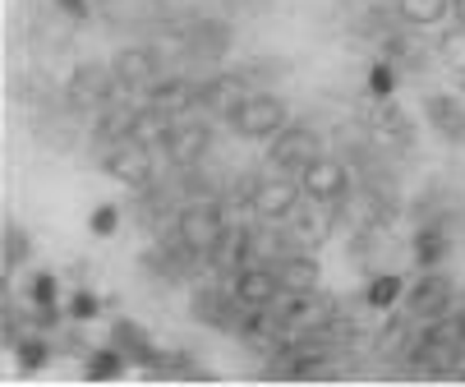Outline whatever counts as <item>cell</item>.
Instances as JSON below:
<instances>
[{"instance_id": "cell-28", "label": "cell", "mask_w": 465, "mask_h": 387, "mask_svg": "<svg viewBox=\"0 0 465 387\" xmlns=\"http://www.w3.org/2000/svg\"><path fill=\"white\" fill-rule=\"evenodd\" d=\"M88 231H93L97 240H111V235L120 231V208H115V203H102V208H93V217H88Z\"/></svg>"}, {"instance_id": "cell-27", "label": "cell", "mask_w": 465, "mask_h": 387, "mask_svg": "<svg viewBox=\"0 0 465 387\" xmlns=\"http://www.w3.org/2000/svg\"><path fill=\"white\" fill-rule=\"evenodd\" d=\"M391 93H396V64L382 55V60L369 64V97H373V102H387Z\"/></svg>"}, {"instance_id": "cell-20", "label": "cell", "mask_w": 465, "mask_h": 387, "mask_svg": "<svg viewBox=\"0 0 465 387\" xmlns=\"http://www.w3.org/2000/svg\"><path fill=\"white\" fill-rule=\"evenodd\" d=\"M411 253H415V263H420V268H438L442 258L451 253V244H447V231H442V222H420V231H415V244H411Z\"/></svg>"}, {"instance_id": "cell-8", "label": "cell", "mask_w": 465, "mask_h": 387, "mask_svg": "<svg viewBox=\"0 0 465 387\" xmlns=\"http://www.w3.org/2000/svg\"><path fill=\"white\" fill-rule=\"evenodd\" d=\"M111 74L120 79V88L129 93V88H153L157 79H162V55L153 51V46H120L115 55H111Z\"/></svg>"}, {"instance_id": "cell-1", "label": "cell", "mask_w": 465, "mask_h": 387, "mask_svg": "<svg viewBox=\"0 0 465 387\" xmlns=\"http://www.w3.org/2000/svg\"><path fill=\"white\" fill-rule=\"evenodd\" d=\"M231 124H235L240 139H268V144H272L282 129L291 124V111H286V102L272 97V93H249L244 106L231 115Z\"/></svg>"}, {"instance_id": "cell-11", "label": "cell", "mask_w": 465, "mask_h": 387, "mask_svg": "<svg viewBox=\"0 0 465 387\" xmlns=\"http://www.w3.org/2000/svg\"><path fill=\"white\" fill-rule=\"evenodd\" d=\"M231 291L249 304V309H268L277 295H282V277L272 263H244L235 277H231Z\"/></svg>"}, {"instance_id": "cell-12", "label": "cell", "mask_w": 465, "mask_h": 387, "mask_svg": "<svg viewBox=\"0 0 465 387\" xmlns=\"http://www.w3.org/2000/svg\"><path fill=\"white\" fill-rule=\"evenodd\" d=\"M244 97H249V84L240 74H213V79L198 84V106L213 111V115H226V120L244 106Z\"/></svg>"}, {"instance_id": "cell-9", "label": "cell", "mask_w": 465, "mask_h": 387, "mask_svg": "<svg viewBox=\"0 0 465 387\" xmlns=\"http://www.w3.org/2000/svg\"><path fill=\"white\" fill-rule=\"evenodd\" d=\"M208 148H213V129H208V120H175L171 139H166V157H171L180 171L203 166Z\"/></svg>"}, {"instance_id": "cell-19", "label": "cell", "mask_w": 465, "mask_h": 387, "mask_svg": "<svg viewBox=\"0 0 465 387\" xmlns=\"http://www.w3.org/2000/svg\"><path fill=\"white\" fill-rule=\"evenodd\" d=\"M277 277H282V291H318V263L309 253H300V249H291L282 263H277Z\"/></svg>"}, {"instance_id": "cell-26", "label": "cell", "mask_w": 465, "mask_h": 387, "mask_svg": "<svg viewBox=\"0 0 465 387\" xmlns=\"http://www.w3.org/2000/svg\"><path fill=\"white\" fill-rule=\"evenodd\" d=\"M28 253H33V240L24 226H5V235H0V258H5V268H24L28 263Z\"/></svg>"}, {"instance_id": "cell-10", "label": "cell", "mask_w": 465, "mask_h": 387, "mask_svg": "<svg viewBox=\"0 0 465 387\" xmlns=\"http://www.w3.org/2000/svg\"><path fill=\"white\" fill-rule=\"evenodd\" d=\"M244 263H253V231L240 226V222H231V226L222 231V240L208 249V268H213L217 277H235Z\"/></svg>"}, {"instance_id": "cell-2", "label": "cell", "mask_w": 465, "mask_h": 387, "mask_svg": "<svg viewBox=\"0 0 465 387\" xmlns=\"http://www.w3.org/2000/svg\"><path fill=\"white\" fill-rule=\"evenodd\" d=\"M124 88L111 74V64H79L64 84V106L70 111H102L106 102H115Z\"/></svg>"}, {"instance_id": "cell-13", "label": "cell", "mask_w": 465, "mask_h": 387, "mask_svg": "<svg viewBox=\"0 0 465 387\" xmlns=\"http://www.w3.org/2000/svg\"><path fill=\"white\" fill-rule=\"evenodd\" d=\"M111 346H120V351H124L129 360H139V364H143V369H148L153 378H157V373H166V364L157 360V346H153V337H148V332L139 328V322H129V318H115V322H111Z\"/></svg>"}, {"instance_id": "cell-33", "label": "cell", "mask_w": 465, "mask_h": 387, "mask_svg": "<svg viewBox=\"0 0 465 387\" xmlns=\"http://www.w3.org/2000/svg\"><path fill=\"white\" fill-rule=\"evenodd\" d=\"M456 378H465V369H460V373H456Z\"/></svg>"}, {"instance_id": "cell-4", "label": "cell", "mask_w": 465, "mask_h": 387, "mask_svg": "<svg viewBox=\"0 0 465 387\" xmlns=\"http://www.w3.org/2000/svg\"><path fill=\"white\" fill-rule=\"evenodd\" d=\"M313 157H322V139H318V129H309V124H286L282 134L268 144V166L282 171V175H300Z\"/></svg>"}, {"instance_id": "cell-6", "label": "cell", "mask_w": 465, "mask_h": 387, "mask_svg": "<svg viewBox=\"0 0 465 387\" xmlns=\"http://www.w3.org/2000/svg\"><path fill=\"white\" fill-rule=\"evenodd\" d=\"M102 171L129 189H148L153 184V148L134 144V139H124L115 144L111 153H102Z\"/></svg>"}, {"instance_id": "cell-29", "label": "cell", "mask_w": 465, "mask_h": 387, "mask_svg": "<svg viewBox=\"0 0 465 387\" xmlns=\"http://www.w3.org/2000/svg\"><path fill=\"white\" fill-rule=\"evenodd\" d=\"M64 313H70L74 322H93V318L102 313V300H97L93 291H74V295H70V309H64Z\"/></svg>"}, {"instance_id": "cell-21", "label": "cell", "mask_w": 465, "mask_h": 387, "mask_svg": "<svg viewBox=\"0 0 465 387\" xmlns=\"http://www.w3.org/2000/svg\"><path fill=\"white\" fill-rule=\"evenodd\" d=\"M184 46H189V60H222L226 55V28L222 24H198L184 33Z\"/></svg>"}, {"instance_id": "cell-31", "label": "cell", "mask_w": 465, "mask_h": 387, "mask_svg": "<svg viewBox=\"0 0 465 387\" xmlns=\"http://www.w3.org/2000/svg\"><path fill=\"white\" fill-rule=\"evenodd\" d=\"M51 5L70 19V24H88L93 19V10H88V0H51Z\"/></svg>"}, {"instance_id": "cell-30", "label": "cell", "mask_w": 465, "mask_h": 387, "mask_svg": "<svg viewBox=\"0 0 465 387\" xmlns=\"http://www.w3.org/2000/svg\"><path fill=\"white\" fill-rule=\"evenodd\" d=\"M28 295H33V304H55V295H60V277L37 273V277H33V286H28Z\"/></svg>"}, {"instance_id": "cell-16", "label": "cell", "mask_w": 465, "mask_h": 387, "mask_svg": "<svg viewBox=\"0 0 465 387\" xmlns=\"http://www.w3.org/2000/svg\"><path fill=\"white\" fill-rule=\"evenodd\" d=\"M424 115H429V124L438 129L442 139L465 144V106H460L451 93H429V97H424Z\"/></svg>"}, {"instance_id": "cell-7", "label": "cell", "mask_w": 465, "mask_h": 387, "mask_svg": "<svg viewBox=\"0 0 465 387\" xmlns=\"http://www.w3.org/2000/svg\"><path fill=\"white\" fill-rule=\"evenodd\" d=\"M300 184H304L309 199H318V203H341L346 194H351V171L337 157H313L300 171Z\"/></svg>"}, {"instance_id": "cell-22", "label": "cell", "mask_w": 465, "mask_h": 387, "mask_svg": "<svg viewBox=\"0 0 465 387\" xmlns=\"http://www.w3.org/2000/svg\"><path fill=\"white\" fill-rule=\"evenodd\" d=\"M401 295H406V282L396 277V273H373L369 286H364V304L373 313H387L391 304H401Z\"/></svg>"}, {"instance_id": "cell-3", "label": "cell", "mask_w": 465, "mask_h": 387, "mask_svg": "<svg viewBox=\"0 0 465 387\" xmlns=\"http://www.w3.org/2000/svg\"><path fill=\"white\" fill-rule=\"evenodd\" d=\"M401 304H406V313L420 318V322L442 318V313H451V304H456V282H451L447 273H438V268H424V273L406 286Z\"/></svg>"}, {"instance_id": "cell-14", "label": "cell", "mask_w": 465, "mask_h": 387, "mask_svg": "<svg viewBox=\"0 0 465 387\" xmlns=\"http://www.w3.org/2000/svg\"><path fill=\"white\" fill-rule=\"evenodd\" d=\"M148 102L162 106L166 115L184 120V115L198 106V84H189V79H180V74H162V79L148 88Z\"/></svg>"}, {"instance_id": "cell-5", "label": "cell", "mask_w": 465, "mask_h": 387, "mask_svg": "<svg viewBox=\"0 0 465 387\" xmlns=\"http://www.w3.org/2000/svg\"><path fill=\"white\" fill-rule=\"evenodd\" d=\"M300 199H304V184H300V180H291V175H282V171H277V175H262V180H258V194H253V217L282 226V222L295 217Z\"/></svg>"}, {"instance_id": "cell-15", "label": "cell", "mask_w": 465, "mask_h": 387, "mask_svg": "<svg viewBox=\"0 0 465 387\" xmlns=\"http://www.w3.org/2000/svg\"><path fill=\"white\" fill-rule=\"evenodd\" d=\"M129 129H134V111H129L120 97H115V102H106V106L97 111V129H93L97 157H102V153H111L115 144H124V139H129Z\"/></svg>"}, {"instance_id": "cell-23", "label": "cell", "mask_w": 465, "mask_h": 387, "mask_svg": "<svg viewBox=\"0 0 465 387\" xmlns=\"http://www.w3.org/2000/svg\"><path fill=\"white\" fill-rule=\"evenodd\" d=\"M396 15L411 28H433L451 15V0H396Z\"/></svg>"}, {"instance_id": "cell-25", "label": "cell", "mask_w": 465, "mask_h": 387, "mask_svg": "<svg viewBox=\"0 0 465 387\" xmlns=\"http://www.w3.org/2000/svg\"><path fill=\"white\" fill-rule=\"evenodd\" d=\"M124 369H129V355H124L120 346H102V351H93L88 364H84L88 378H120Z\"/></svg>"}, {"instance_id": "cell-17", "label": "cell", "mask_w": 465, "mask_h": 387, "mask_svg": "<svg viewBox=\"0 0 465 387\" xmlns=\"http://www.w3.org/2000/svg\"><path fill=\"white\" fill-rule=\"evenodd\" d=\"M171 129H175V115H166L162 106H139L134 111V129H129V139L134 144H143V148H166V139H171Z\"/></svg>"}, {"instance_id": "cell-24", "label": "cell", "mask_w": 465, "mask_h": 387, "mask_svg": "<svg viewBox=\"0 0 465 387\" xmlns=\"http://www.w3.org/2000/svg\"><path fill=\"white\" fill-rule=\"evenodd\" d=\"M15 355H19V369H24V373H37V369H46V360H51V342L42 337V328H37V332H24V337L15 342Z\"/></svg>"}, {"instance_id": "cell-18", "label": "cell", "mask_w": 465, "mask_h": 387, "mask_svg": "<svg viewBox=\"0 0 465 387\" xmlns=\"http://www.w3.org/2000/svg\"><path fill=\"white\" fill-rule=\"evenodd\" d=\"M369 129H373V144H382V148H411V120L391 106V97L378 102V115Z\"/></svg>"}, {"instance_id": "cell-32", "label": "cell", "mask_w": 465, "mask_h": 387, "mask_svg": "<svg viewBox=\"0 0 465 387\" xmlns=\"http://www.w3.org/2000/svg\"><path fill=\"white\" fill-rule=\"evenodd\" d=\"M451 15H456V24L465 28V0H451Z\"/></svg>"}]
</instances>
